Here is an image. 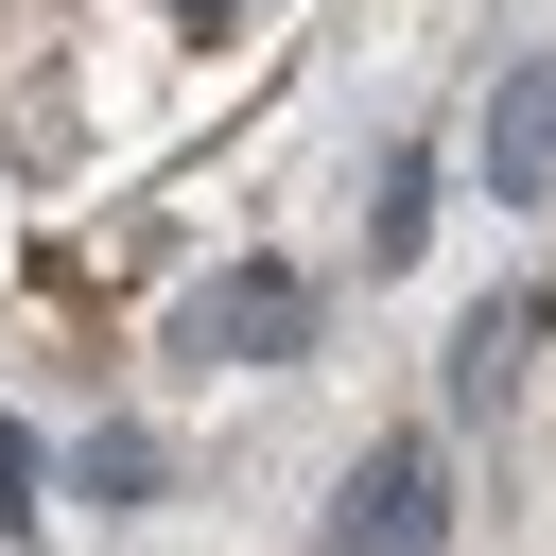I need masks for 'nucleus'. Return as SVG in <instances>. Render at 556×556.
<instances>
[{
	"label": "nucleus",
	"instance_id": "0eeeda50",
	"mask_svg": "<svg viewBox=\"0 0 556 556\" xmlns=\"http://www.w3.org/2000/svg\"><path fill=\"white\" fill-rule=\"evenodd\" d=\"M0 521H35V434L0 417Z\"/></svg>",
	"mask_w": 556,
	"mask_h": 556
},
{
	"label": "nucleus",
	"instance_id": "39448f33",
	"mask_svg": "<svg viewBox=\"0 0 556 556\" xmlns=\"http://www.w3.org/2000/svg\"><path fill=\"white\" fill-rule=\"evenodd\" d=\"M417 226H434V156H382V208H365V243H382V261H417Z\"/></svg>",
	"mask_w": 556,
	"mask_h": 556
},
{
	"label": "nucleus",
	"instance_id": "f03ea898",
	"mask_svg": "<svg viewBox=\"0 0 556 556\" xmlns=\"http://www.w3.org/2000/svg\"><path fill=\"white\" fill-rule=\"evenodd\" d=\"M295 330H313V295H295L278 261H243V278H208V295L174 313V365H278Z\"/></svg>",
	"mask_w": 556,
	"mask_h": 556
},
{
	"label": "nucleus",
	"instance_id": "7ed1b4c3",
	"mask_svg": "<svg viewBox=\"0 0 556 556\" xmlns=\"http://www.w3.org/2000/svg\"><path fill=\"white\" fill-rule=\"evenodd\" d=\"M486 191H504V208H539V191H556V52H521V70H504V104H486Z\"/></svg>",
	"mask_w": 556,
	"mask_h": 556
},
{
	"label": "nucleus",
	"instance_id": "20e7f679",
	"mask_svg": "<svg viewBox=\"0 0 556 556\" xmlns=\"http://www.w3.org/2000/svg\"><path fill=\"white\" fill-rule=\"evenodd\" d=\"M521 348H539V295H504V313H469V348H452V382H469V400H504V365H521Z\"/></svg>",
	"mask_w": 556,
	"mask_h": 556
},
{
	"label": "nucleus",
	"instance_id": "6e6552de",
	"mask_svg": "<svg viewBox=\"0 0 556 556\" xmlns=\"http://www.w3.org/2000/svg\"><path fill=\"white\" fill-rule=\"evenodd\" d=\"M174 17H243V0H174Z\"/></svg>",
	"mask_w": 556,
	"mask_h": 556
},
{
	"label": "nucleus",
	"instance_id": "f257e3e1",
	"mask_svg": "<svg viewBox=\"0 0 556 556\" xmlns=\"http://www.w3.org/2000/svg\"><path fill=\"white\" fill-rule=\"evenodd\" d=\"M434 539H452V469H434V434H382L330 486V556H434Z\"/></svg>",
	"mask_w": 556,
	"mask_h": 556
},
{
	"label": "nucleus",
	"instance_id": "423d86ee",
	"mask_svg": "<svg viewBox=\"0 0 556 556\" xmlns=\"http://www.w3.org/2000/svg\"><path fill=\"white\" fill-rule=\"evenodd\" d=\"M70 486H87V504H139V486H156V434H87Z\"/></svg>",
	"mask_w": 556,
	"mask_h": 556
}]
</instances>
